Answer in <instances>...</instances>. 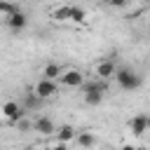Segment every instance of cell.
Instances as JSON below:
<instances>
[{"instance_id":"6da1fadb","label":"cell","mask_w":150,"mask_h":150,"mask_svg":"<svg viewBox=\"0 0 150 150\" xmlns=\"http://www.w3.org/2000/svg\"><path fill=\"white\" fill-rule=\"evenodd\" d=\"M115 82H117V87L122 89V91H136L138 87H141V75H136L131 68H117V73H115Z\"/></svg>"},{"instance_id":"7a4b0ae2","label":"cell","mask_w":150,"mask_h":150,"mask_svg":"<svg viewBox=\"0 0 150 150\" xmlns=\"http://www.w3.org/2000/svg\"><path fill=\"white\" fill-rule=\"evenodd\" d=\"M0 115H2L9 124H14V122H19L21 117H26L28 110H26L21 103H16V101H5V103L0 105Z\"/></svg>"},{"instance_id":"3957f363","label":"cell","mask_w":150,"mask_h":150,"mask_svg":"<svg viewBox=\"0 0 150 150\" xmlns=\"http://www.w3.org/2000/svg\"><path fill=\"white\" fill-rule=\"evenodd\" d=\"M33 91L40 96V98H52V96H56L59 94V84H56V80H49V77H40L38 82H35V87H33Z\"/></svg>"},{"instance_id":"277c9868","label":"cell","mask_w":150,"mask_h":150,"mask_svg":"<svg viewBox=\"0 0 150 150\" xmlns=\"http://www.w3.org/2000/svg\"><path fill=\"white\" fill-rule=\"evenodd\" d=\"M129 129H131L134 136H143V134L150 129V115H145V112L134 115V117L129 120Z\"/></svg>"},{"instance_id":"5b68a950","label":"cell","mask_w":150,"mask_h":150,"mask_svg":"<svg viewBox=\"0 0 150 150\" xmlns=\"http://www.w3.org/2000/svg\"><path fill=\"white\" fill-rule=\"evenodd\" d=\"M115 73H117V63L112 59H103L96 63V77L108 82V80H115Z\"/></svg>"},{"instance_id":"8992f818","label":"cell","mask_w":150,"mask_h":150,"mask_svg":"<svg viewBox=\"0 0 150 150\" xmlns=\"http://www.w3.org/2000/svg\"><path fill=\"white\" fill-rule=\"evenodd\" d=\"M33 131H38L40 136H52V134H56V124H54L52 117L42 115V117H35L33 120Z\"/></svg>"},{"instance_id":"52a82bcc","label":"cell","mask_w":150,"mask_h":150,"mask_svg":"<svg viewBox=\"0 0 150 150\" xmlns=\"http://www.w3.org/2000/svg\"><path fill=\"white\" fill-rule=\"evenodd\" d=\"M5 23H7V28H12L14 33H19V30H23V28L28 26V16H26L21 9H16L14 14H9V16L5 19Z\"/></svg>"},{"instance_id":"ba28073f","label":"cell","mask_w":150,"mask_h":150,"mask_svg":"<svg viewBox=\"0 0 150 150\" xmlns=\"http://www.w3.org/2000/svg\"><path fill=\"white\" fill-rule=\"evenodd\" d=\"M61 80V84H66V87H80L82 82H84V75L77 70V68H70V70H63V75L59 77Z\"/></svg>"},{"instance_id":"9c48e42d","label":"cell","mask_w":150,"mask_h":150,"mask_svg":"<svg viewBox=\"0 0 150 150\" xmlns=\"http://www.w3.org/2000/svg\"><path fill=\"white\" fill-rule=\"evenodd\" d=\"M75 136H77L75 127H70V124H61V127H56V141H59V145H66V143L75 141Z\"/></svg>"},{"instance_id":"30bf717a","label":"cell","mask_w":150,"mask_h":150,"mask_svg":"<svg viewBox=\"0 0 150 150\" xmlns=\"http://www.w3.org/2000/svg\"><path fill=\"white\" fill-rule=\"evenodd\" d=\"M42 101H45V98H40L35 91H26V94H23L21 105H23L28 112H35V110H40V108H42Z\"/></svg>"},{"instance_id":"8fae6325","label":"cell","mask_w":150,"mask_h":150,"mask_svg":"<svg viewBox=\"0 0 150 150\" xmlns=\"http://www.w3.org/2000/svg\"><path fill=\"white\" fill-rule=\"evenodd\" d=\"M63 75V68L59 66V63H47L45 68H42V77H49V80H59Z\"/></svg>"},{"instance_id":"7c38bea8","label":"cell","mask_w":150,"mask_h":150,"mask_svg":"<svg viewBox=\"0 0 150 150\" xmlns=\"http://www.w3.org/2000/svg\"><path fill=\"white\" fill-rule=\"evenodd\" d=\"M75 143H77V145H82V148H91V145H96V136H94V134H89V131H77Z\"/></svg>"},{"instance_id":"4fadbf2b","label":"cell","mask_w":150,"mask_h":150,"mask_svg":"<svg viewBox=\"0 0 150 150\" xmlns=\"http://www.w3.org/2000/svg\"><path fill=\"white\" fill-rule=\"evenodd\" d=\"M52 19H54V21H59V23L70 21V5H61V7H56V9L52 12Z\"/></svg>"},{"instance_id":"5bb4252c","label":"cell","mask_w":150,"mask_h":150,"mask_svg":"<svg viewBox=\"0 0 150 150\" xmlns=\"http://www.w3.org/2000/svg\"><path fill=\"white\" fill-rule=\"evenodd\" d=\"M70 21L84 23V21H87V12H84L82 7H77V5H70Z\"/></svg>"},{"instance_id":"9a60e30c","label":"cell","mask_w":150,"mask_h":150,"mask_svg":"<svg viewBox=\"0 0 150 150\" xmlns=\"http://www.w3.org/2000/svg\"><path fill=\"white\" fill-rule=\"evenodd\" d=\"M16 9H19V5H16V2H12V0H0V14L9 16V14H14Z\"/></svg>"},{"instance_id":"2e32d148","label":"cell","mask_w":150,"mask_h":150,"mask_svg":"<svg viewBox=\"0 0 150 150\" xmlns=\"http://www.w3.org/2000/svg\"><path fill=\"white\" fill-rule=\"evenodd\" d=\"M14 127H16V129H19V131H21V134H26V131H28V129H33V122H28V120H26V117H21V120H19V122H14Z\"/></svg>"},{"instance_id":"e0dca14e","label":"cell","mask_w":150,"mask_h":150,"mask_svg":"<svg viewBox=\"0 0 150 150\" xmlns=\"http://www.w3.org/2000/svg\"><path fill=\"white\" fill-rule=\"evenodd\" d=\"M110 7H127L129 5V0H105Z\"/></svg>"}]
</instances>
